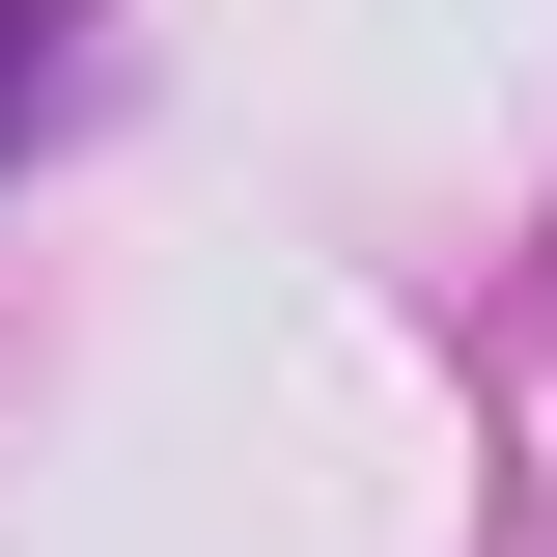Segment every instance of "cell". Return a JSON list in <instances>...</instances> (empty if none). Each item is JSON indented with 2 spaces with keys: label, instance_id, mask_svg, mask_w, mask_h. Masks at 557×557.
Returning a JSON list of instances; mask_svg holds the SVG:
<instances>
[{
  "label": "cell",
  "instance_id": "obj_1",
  "mask_svg": "<svg viewBox=\"0 0 557 557\" xmlns=\"http://www.w3.org/2000/svg\"><path fill=\"white\" fill-rule=\"evenodd\" d=\"M0 112H28V57H0Z\"/></svg>",
  "mask_w": 557,
  "mask_h": 557
}]
</instances>
